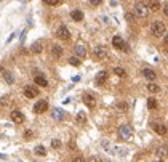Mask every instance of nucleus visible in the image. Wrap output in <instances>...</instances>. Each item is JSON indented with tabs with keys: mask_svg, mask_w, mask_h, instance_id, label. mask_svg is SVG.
Returning <instances> with one entry per match:
<instances>
[{
	"mask_svg": "<svg viewBox=\"0 0 168 162\" xmlns=\"http://www.w3.org/2000/svg\"><path fill=\"white\" fill-rule=\"evenodd\" d=\"M152 128L158 133V135H165L167 133V127L162 125V124H152Z\"/></svg>",
	"mask_w": 168,
	"mask_h": 162,
	"instance_id": "nucleus-16",
	"label": "nucleus"
},
{
	"mask_svg": "<svg viewBox=\"0 0 168 162\" xmlns=\"http://www.w3.org/2000/svg\"><path fill=\"white\" fill-rule=\"evenodd\" d=\"M24 95H26V98H37L39 96V90L35 88V87H26L24 88Z\"/></svg>",
	"mask_w": 168,
	"mask_h": 162,
	"instance_id": "nucleus-9",
	"label": "nucleus"
},
{
	"mask_svg": "<svg viewBox=\"0 0 168 162\" xmlns=\"http://www.w3.org/2000/svg\"><path fill=\"white\" fill-rule=\"evenodd\" d=\"M114 74L119 76V77H125L127 76V71H125L123 68H114Z\"/></svg>",
	"mask_w": 168,
	"mask_h": 162,
	"instance_id": "nucleus-24",
	"label": "nucleus"
},
{
	"mask_svg": "<svg viewBox=\"0 0 168 162\" xmlns=\"http://www.w3.org/2000/svg\"><path fill=\"white\" fill-rule=\"evenodd\" d=\"M149 7L146 5V3H143V2H136L134 3V13H136V16L139 18H146L149 15Z\"/></svg>",
	"mask_w": 168,
	"mask_h": 162,
	"instance_id": "nucleus-2",
	"label": "nucleus"
},
{
	"mask_svg": "<svg viewBox=\"0 0 168 162\" xmlns=\"http://www.w3.org/2000/svg\"><path fill=\"white\" fill-rule=\"evenodd\" d=\"M69 64L78 68V66H80V59H78V56H72V58H69Z\"/></svg>",
	"mask_w": 168,
	"mask_h": 162,
	"instance_id": "nucleus-26",
	"label": "nucleus"
},
{
	"mask_svg": "<svg viewBox=\"0 0 168 162\" xmlns=\"http://www.w3.org/2000/svg\"><path fill=\"white\" fill-rule=\"evenodd\" d=\"M83 103H85L88 108H95V104H96V100H95V96L90 95V93H85L83 95Z\"/></svg>",
	"mask_w": 168,
	"mask_h": 162,
	"instance_id": "nucleus-11",
	"label": "nucleus"
},
{
	"mask_svg": "<svg viewBox=\"0 0 168 162\" xmlns=\"http://www.w3.org/2000/svg\"><path fill=\"white\" fill-rule=\"evenodd\" d=\"M147 108L149 109H155L157 108V100L155 98H147Z\"/></svg>",
	"mask_w": 168,
	"mask_h": 162,
	"instance_id": "nucleus-25",
	"label": "nucleus"
},
{
	"mask_svg": "<svg viewBox=\"0 0 168 162\" xmlns=\"http://www.w3.org/2000/svg\"><path fill=\"white\" fill-rule=\"evenodd\" d=\"M125 18H127V21H133L134 20V16L131 15V13H127V16H125Z\"/></svg>",
	"mask_w": 168,
	"mask_h": 162,
	"instance_id": "nucleus-37",
	"label": "nucleus"
},
{
	"mask_svg": "<svg viewBox=\"0 0 168 162\" xmlns=\"http://www.w3.org/2000/svg\"><path fill=\"white\" fill-rule=\"evenodd\" d=\"M56 35H58V39H61V40H69L71 39V32H69V29L66 26H59L58 31H56Z\"/></svg>",
	"mask_w": 168,
	"mask_h": 162,
	"instance_id": "nucleus-5",
	"label": "nucleus"
},
{
	"mask_svg": "<svg viewBox=\"0 0 168 162\" xmlns=\"http://www.w3.org/2000/svg\"><path fill=\"white\" fill-rule=\"evenodd\" d=\"M141 74L147 79V80H155V77H157L155 71H152V69H149V68H144L143 71H141Z\"/></svg>",
	"mask_w": 168,
	"mask_h": 162,
	"instance_id": "nucleus-12",
	"label": "nucleus"
},
{
	"mask_svg": "<svg viewBox=\"0 0 168 162\" xmlns=\"http://www.w3.org/2000/svg\"><path fill=\"white\" fill-rule=\"evenodd\" d=\"M72 162H85V159H83L82 156H77V157H74Z\"/></svg>",
	"mask_w": 168,
	"mask_h": 162,
	"instance_id": "nucleus-33",
	"label": "nucleus"
},
{
	"mask_svg": "<svg viewBox=\"0 0 168 162\" xmlns=\"http://www.w3.org/2000/svg\"><path fill=\"white\" fill-rule=\"evenodd\" d=\"M34 152H35V154L37 156H45L46 154V149H45V146H35V149H34Z\"/></svg>",
	"mask_w": 168,
	"mask_h": 162,
	"instance_id": "nucleus-23",
	"label": "nucleus"
},
{
	"mask_svg": "<svg viewBox=\"0 0 168 162\" xmlns=\"http://www.w3.org/2000/svg\"><path fill=\"white\" fill-rule=\"evenodd\" d=\"M46 109H48V103H46L45 100L37 101L35 106H34V112H35V114H42V112H45Z\"/></svg>",
	"mask_w": 168,
	"mask_h": 162,
	"instance_id": "nucleus-6",
	"label": "nucleus"
},
{
	"mask_svg": "<svg viewBox=\"0 0 168 162\" xmlns=\"http://www.w3.org/2000/svg\"><path fill=\"white\" fill-rule=\"evenodd\" d=\"M155 154H157L158 159H163V157H167V156H168V146H167V145L158 146L157 151H155Z\"/></svg>",
	"mask_w": 168,
	"mask_h": 162,
	"instance_id": "nucleus-13",
	"label": "nucleus"
},
{
	"mask_svg": "<svg viewBox=\"0 0 168 162\" xmlns=\"http://www.w3.org/2000/svg\"><path fill=\"white\" fill-rule=\"evenodd\" d=\"M53 119L63 120V119H64V112H63L61 109H53Z\"/></svg>",
	"mask_w": 168,
	"mask_h": 162,
	"instance_id": "nucleus-21",
	"label": "nucleus"
},
{
	"mask_svg": "<svg viewBox=\"0 0 168 162\" xmlns=\"http://www.w3.org/2000/svg\"><path fill=\"white\" fill-rule=\"evenodd\" d=\"M101 2H102V0H90V3H91V5H95V7H98Z\"/></svg>",
	"mask_w": 168,
	"mask_h": 162,
	"instance_id": "nucleus-35",
	"label": "nucleus"
},
{
	"mask_svg": "<svg viewBox=\"0 0 168 162\" xmlns=\"http://www.w3.org/2000/svg\"><path fill=\"white\" fill-rule=\"evenodd\" d=\"M85 120H87V116L83 114V112H78V114H77V122L83 124V122H85Z\"/></svg>",
	"mask_w": 168,
	"mask_h": 162,
	"instance_id": "nucleus-30",
	"label": "nucleus"
},
{
	"mask_svg": "<svg viewBox=\"0 0 168 162\" xmlns=\"http://www.w3.org/2000/svg\"><path fill=\"white\" fill-rule=\"evenodd\" d=\"M163 15L168 16V3H165V5H163Z\"/></svg>",
	"mask_w": 168,
	"mask_h": 162,
	"instance_id": "nucleus-38",
	"label": "nucleus"
},
{
	"mask_svg": "<svg viewBox=\"0 0 168 162\" xmlns=\"http://www.w3.org/2000/svg\"><path fill=\"white\" fill-rule=\"evenodd\" d=\"M43 2L46 3V5H50V7H56V5L61 3V0H43Z\"/></svg>",
	"mask_w": 168,
	"mask_h": 162,
	"instance_id": "nucleus-28",
	"label": "nucleus"
},
{
	"mask_svg": "<svg viewBox=\"0 0 168 162\" xmlns=\"http://www.w3.org/2000/svg\"><path fill=\"white\" fill-rule=\"evenodd\" d=\"M71 18H72L74 21H82V20H83V13H82L80 10H72Z\"/></svg>",
	"mask_w": 168,
	"mask_h": 162,
	"instance_id": "nucleus-18",
	"label": "nucleus"
},
{
	"mask_svg": "<svg viewBox=\"0 0 168 162\" xmlns=\"http://www.w3.org/2000/svg\"><path fill=\"white\" fill-rule=\"evenodd\" d=\"M0 157H2V159H7V156H3V154H0Z\"/></svg>",
	"mask_w": 168,
	"mask_h": 162,
	"instance_id": "nucleus-39",
	"label": "nucleus"
},
{
	"mask_svg": "<svg viewBox=\"0 0 168 162\" xmlns=\"http://www.w3.org/2000/svg\"><path fill=\"white\" fill-rule=\"evenodd\" d=\"M11 120L15 124H22L24 122V114L21 112V111H18V109H15V111H11Z\"/></svg>",
	"mask_w": 168,
	"mask_h": 162,
	"instance_id": "nucleus-8",
	"label": "nucleus"
},
{
	"mask_svg": "<svg viewBox=\"0 0 168 162\" xmlns=\"http://www.w3.org/2000/svg\"><path fill=\"white\" fill-rule=\"evenodd\" d=\"M42 48H43V44H42L40 40L31 45V52H32V53H40V52H42Z\"/></svg>",
	"mask_w": 168,
	"mask_h": 162,
	"instance_id": "nucleus-17",
	"label": "nucleus"
},
{
	"mask_svg": "<svg viewBox=\"0 0 168 162\" xmlns=\"http://www.w3.org/2000/svg\"><path fill=\"white\" fill-rule=\"evenodd\" d=\"M115 108L119 111H122V112H127L128 111V104L125 103V101H119V103H115Z\"/></svg>",
	"mask_w": 168,
	"mask_h": 162,
	"instance_id": "nucleus-20",
	"label": "nucleus"
},
{
	"mask_svg": "<svg viewBox=\"0 0 168 162\" xmlns=\"http://www.w3.org/2000/svg\"><path fill=\"white\" fill-rule=\"evenodd\" d=\"M155 162H162V160H155Z\"/></svg>",
	"mask_w": 168,
	"mask_h": 162,
	"instance_id": "nucleus-41",
	"label": "nucleus"
},
{
	"mask_svg": "<svg viewBox=\"0 0 168 162\" xmlns=\"http://www.w3.org/2000/svg\"><path fill=\"white\" fill-rule=\"evenodd\" d=\"M3 77L7 79V82H8V84H13V82H15V79H13L11 72H5V74H3Z\"/></svg>",
	"mask_w": 168,
	"mask_h": 162,
	"instance_id": "nucleus-29",
	"label": "nucleus"
},
{
	"mask_svg": "<svg viewBox=\"0 0 168 162\" xmlns=\"http://www.w3.org/2000/svg\"><path fill=\"white\" fill-rule=\"evenodd\" d=\"M119 136L122 138V140H130V138L133 136V128L130 127V125H120L119 128Z\"/></svg>",
	"mask_w": 168,
	"mask_h": 162,
	"instance_id": "nucleus-3",
	"label": "nucleus"
},
{
	"mask_svg": "<svg viewBox=\"0 0 168 162\" xmlns=\"http://www.w3.org/2000/svg\"><path fill=\"white\" fill-rule=\"evenodd\" d=\"M93 53H95V56L98 59H104L107 56V48L104 47V45H98V47L93 50Z\"/></svg>",
	"mask_w": 168,
	"mask_h": 162,
	"instance_id": "nucleus-7",
	"label": "nucleus"
},
{
	"mask_svg": "<svg viewBox=\"0 0 168 162\" xmlns=\"http://www.w3.org/2000/svg\"><path fill=\"white\" fill-rule=\"evenodd\" d=\"M151 32L154 37H162L165 34V24L162 21H154L151 24Z\"/></svg>",
	"mask_w": 168,
	"mask_h": 162,
	"instance_id": "nucleus-1",
	"label": "nucleus"
},
{
	"mask_svg": "<svg viewBox=\"0 0 168 162\" xmlns=\"http://www.w3.org/2000/svg\"><path fill=\"white\" fill-rule=\"evenodd\" d=\"M32 135H34V133H32L31 130H26V133H24V138H26V140H31Z\"/></svg>",
	"mask_w": 168,
	"mask_h": 162,
	"instance_id": "nucleus-32",
	"label": "nucleus"
},
{
	"mask_svg": "<svg viewBox=\"0 0 168 162\" xmlns=\"http://www.w3.org/2000/svg\"><path fill=\"white\" fill-rule=\"evenodd\" d=\"M106 80H107V72H106V71H101V72L96 74V79H95V84H96V85L106 84Z\"/></svg>",
	"mask_w": 168,
	"mask_h": 162,
	"instance_id": "nucleus-10",
	"label": "nucleus"
},
{
	"mask_svg": "<svg viewBox=\"0 0 168 162\" xmlns=\"http://www.w3.org/2000/svg\"><path fill=\"white\" fill-rule=\"evenodd\" d=\"M34 82L39 87H48V80L43 77V76H35V79H34Z\"/></svg>",
	"mask_w": 168,
	"mask_h": 162,
	"instance_id": "nucleus-15",
	"label": "nucleus"
},
{
	"mask_svg": "<svg viewBox=\"0 0 168 162\" xmlns=\"http://www.w3.org/2000/svg\"><path fill=\"white\" fill-rule=\"evenodd\" d=\"M0 104H8V98H7V96H3V98H0Z\"/></svg>",
	"mask_w": 168,
	"mask_h": 162,
	"instance_id": "nucleus-36",
	"label": "nucleus"
},
{
	"mask_svg": "<svg viewBox=\"0 0 168 162\" xmlns=\"http://www.w3.org/2000/svg\"><path fill=\"white\" fill-rule=\"evenodd\" d=\"M88 162H101V159L98 156H93V157H90V160H88Z\"/></svg>",
	"mask_w": 168,
	"mask_h": 162,
	"instance_id": "nucleus-34",
	"label": "nucleus"
},
{
	"mask_svg": "<svg viewBox=\"0 0 168 162\" xmlns=\"http://www.w3.org/2000/svg\"><path fill=\"white\" fill-rule=\"evenodd\" d=\"M75 55L78 58H85L87 56V48H85V45H82V44H78V45H75Z\"/></svg>",
	"mask_w": 168,
	"mask_h": 162,
	"instance_id": "nucleus-14",
	"label": "nucleus"
},
{
	"mask_svg": "<svg viewBox=\"0 0 168 162\" xmlns=\"http://www.w3.org/2000/svg\"><path fill=\"white\" fill-rule=\"evenodd\" d=\"M158 8H160V3L155 2V0H154V2H151V5H149V10H151V11H157Z\"/></svg>",
	"mask_w": 168,
	"mask_h": 162,
	"instance_id": "nucleus-27",
	"label": "nucleus"
},
{
	"mask_svg": "<svg viewBox=\"0 0 168 162\" xmlns=\"http://www.w3.org/2000/svg\"><path fill=\"white\" fill-rule=\"evenodd\" d=\"M112 45H114V48H119V50H122V52H128V45L123 42V39L120 35H115L114 39H112Z\"/></svg>",
	"mask_w": 168,
	"mask_h": 162,
	"instance_id": "nucleus-4",
	"label": "nucleus"
},
{
	"mask_svg": "<svg viewBox=\"0 0 168 162\" xmlns=\"http://www.w3.org/2000/svg\"><path fill=\"white\" fill-rule=\"evenodd\" d=\"M147 90L151 92V93H158V92H160V87H158V85H155L154 82H151V84L147 85Z\"/></svg>",
	"mask_w": 168,
	"mask_h": 162,
	"instance_id": "nucleus-22",
	"label": "nucleus"
},
{
	"mask_svg": "<svg viewBox=\"0 0 168 162\" xmlns=\"http://www.w3.org/2000/svg\"><path fill=\"white\" fill-rule=\"evenodd\" d=\"M51 146H53V148H59V146H61V141H59V140H53V141H51Z\"/></svg>",
	"mask_w": 168,
	"mask_h": 162,
	"instance_id": "nucleus-31",
	"label": "nucleus"
},
{
	"mask_svg": "<svg viewBox=\"0 0 168 162\" xmlns=\"http://www.w3.org/2000/svg\"><path fill=\"white\" fill-rule=\"evenodd\" d=\"M165 44H168V35L165 37Z\"/></svg>",
	"mask_w": 168,
	"mask_h": 162,
	"instance_id": "nucleus-40",
	"label": "nucleus"
},
{
	"mask_svg": "<svg viewBox=\"0 0 168 162\" xmlns=\"http://www.w3.org/2000/svg\"><path fill=\"white\" fill-rule=\"evenodd\" d=\"M51 53H53V56L59 58L63 55V48L59 47V45H53V47H51Z\"/></svg>",
	"mask_w": 168,
	"mask_h": 162,
	"instance_id": "nucleus-19",
	"label": "nucleus"
}]
</instances>
